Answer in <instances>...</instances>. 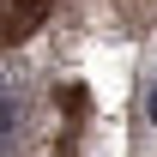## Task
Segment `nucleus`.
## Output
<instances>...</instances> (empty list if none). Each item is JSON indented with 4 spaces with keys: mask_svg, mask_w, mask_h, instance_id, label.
<instances>
[{
    "mask_svg": "<svg viewBox=\"0 0 157 157\" xmlns=\"http://www.w3.org/2000/svg\"><path fill=\"white\" fill-rule=\"evenodd\" d=\"M12 127H18V103H12L6 78H0V157H6V145H12Z\"/></svg>",
    "mask_w": 157,
    "mask_h": 157,
    "instance_id": "nucleus-1",
    "label": "nucleus"
},
{
    "mask_svg": "<svg viewBox=\"0 0 157 157\" xmlns=\"http://www.w3.org/2000/svg\"><path fill=\"white\" fill-rule=\"evenodd\" d=\"M151 121H157V85H151Z\"/></svg>",
    "mask_w": 157,
    "mask_h": 157,
    "instance_id": "nucleus-2",
    "label": "nucleus"
}]
</instances>
